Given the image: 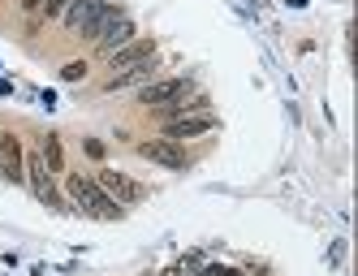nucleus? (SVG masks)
<instances>
[{
  "label": "nucleus",
  "instance_id": "9",
  "mask_svg": "<svg viewBox=\"0 0 358 276\" xmlns=\"http://www.w3.org/2000/svg\"><path fill=\"white\" fill-rule=\"evenodd\" d=\"M208 130H216V117L212 112H199V117H177V121H169L164 125V138L182 143V138H199V134H208Z\"/></svg>",
  "mask_w": 358,
  "mask_h": 276
},
{
  "label": "nucleus",
  "instance_id": "12",
  "mask_svg": "<svg viewBox=\"0 0 358 276\" xmlns=\"http://www.w3.org/2000/svg\"><path fill=\"white\" fill-rule=\"evenodd\" d=\"M61 78H65V82H78V78H87V65H83V61H69V65L61 69Z\"/></svg>",
  "mask_w": 358,
  "mask_h": 276
},
{
  "label": "nucleus",
  "instance_id": "4",
  "mask_svg": "<svg viewBox=\"0 0 358 276\" xmlns=\"http://www.w3.org/2000/svg\"><path fill=\"white\" fill-rule=\"evenodd\" d=\"M190 91H194L190 78H151L147 87H138V104L164 108V104H173V99H182V95H190Z\"/></svg>",
  "mask_w": 358,
  "mask_h": 276
},
{
  "label": "nucleus",
  "instance_id": "3",
  "mask_svg": "<svg viewBox=\"0 0 358 276\" xmlns=\"http://www.w3.org/2000/svg\"><path fill=\"white\" fill-rule=\"evenodd\" d=\"M134 35H138V27H134V17L125 13V9H117V13H113V17L104 22V31L95 35V52H99V57H113L117 48H125V43H130Z\"/></svg>",
  "mask_w": 358,
  "mask_h": 276
},
{
  "label": "nucleus",
  "instance_id": "2",
  "mask_svg": "<svg viewBox=\"0 0 358 276\" xmlns=\"http://www.w3.org/2000/svg\"><path fill=\"white\" fill-rule=\"evenodd\" d=\"M117 9H121V5H113V0H69V9L61 13V22H65L69 35L95 43V35L104 31V22H108Z\"/></svg>",
  "mask_w": 358,
  "mask_h": 276
},
{
  "label": "nucleus",
  "instance_id": "14",
  "mask_svg": "<svg viewBox=\"0 0 358 276\" xmlns=\"http://www.w3.org/2000/svg\"><path fill=\"white\" fill-rule=\"evenodd\" d=\"M22 9H27V13H39V9H43V0H22Z\"/></svg>",
  "mask_w": 358,
  "mask_h": 276
},
{
  "label": "nucleus",
  "instance_id": "6",
  "mask_svg": "<svg viewBox=\"0 0 358 276\" xmlns=\"http://www.w3.org/2000/svg\"><path fill=\"white\" fill-rule=\"evenodd\" d=\"M138 156L151 160V164H160V168H186V152H182V143H173V138H147L138 143Z\"/></svg>",
  "mask_w": 358,
  "mask_h": 276
},
{
  "label": "nucleus",
  "instance_id": "7",
  "mask_svg": "<svg viewBox=\"0 0 358 276\" xmlns=\"http://www.w3.org/2000/svg\"><path fill=\"white\" fill-rule=\"evenodd\" d=\"M27 156H22V143L13 130L0 134V173H5V182H27V173H22Z\"/></svg>",
  "mask_w": 358,
  "mask_h": 276
},
{
  "label": "nucleus",
  "instance_id": "16",
  "mask_svg": "<svg viewBox=\"0 0 358 276\" xmlns=\"http://www.w3.org/2000/svg\"><path fill=\"white\" fill-rule=\"evenodd\" d=\"M143 276H151V272H143Z\"/></svg>",
  "mask_w": 358,
  "mask_h": 276
},
{
  "label": "nucleus",
  "instance_id": "5",
  "mask_svg": "<svg viewBox=\"0 0 358 276\" xmlns=\"http://www.w3.org/2000/svg\"><path fill=\"white\" fill-rule=\"evenodd\" d=\"M95 182H99V190H104L108 198H117L121 208H125V203H143V198H147V190H143L134 177L117 173V168H99V173H95Z\"/></svg>",
  "mask_w": 358,
  "mask_h": 276
},
{
  "label": "nucleus",
  "instance_id": "10",
  "mask_svg": "<svg viewBox=\"0 0 358 276\" xmlns=\"http://www.w3.org/2000/svg\"><path fill=\"white\" fill-rule=\"evenodd\" d=\"M151 78H156V57H151V61H143V65H130V69L113 73V78L104 82V91H130V87H147Z\"/></svg>",
  "mask_w": 358,
  "mask_h": 276
},
{
  "label": "nucleus",
  "instance_id": "1",
  "mask_svg": "<svg viewBox=\"0 0 358 276\" xmlns=\"http://www.w3.org/2000/svg\"><path fill=\"white\" fill-rule=\"evenodd\" d=\"M65 190H69V198H73V208L87 212V216H95V220H121V212H125L117 198H108L104 190H99L95 177H83V173H69V177H65Z\"/></svg>",
  "mask_w": 358,
  "mask_h": 276
},
{
  "label": "nucleus",
  "instance_id": "15",
  "mask_svg": "<svg viewBox=\"0 0 358 276\" xmlns=\"http://www.w3.org/2000/svg\"><path fill=\"white\" fill-rule=\"evenodd\" d=\"M160 276H182V268H169V272H160Z\"/></svg>",
  "mask_w": 358,
  "mask_h": 276
},
{
  "label": "nucleus",
  "instance_id": "11",
  "mask_svg": "<svg viewBox=\"0 0 358 276\" xmlns=\"http://www.w3.org/2000/svg\"><path fill=\"white\" fill-rule=\"evenodd\" d=\"M39 156H43L48 173H61V168H65V156H61V143H57V134H48V138L39 143Z\"/></svg>",
  "mask_w": 358,
  "mask_h": 276
},
{
  "label": "nucleus",
  "instance_id": "8",
  "mask_svg": "<svg viewBox=\"0 0 358 276\" xmlns=\"http://www.w3.org/2000/svg\"><path fill=\"white\" fill-rule=\"evenodd\" d=\"M151 57H156V43H151V39H130V43H125V48H117V52L108 57V69H130V65H143V61H151Z\"/></svg>",
  "mask_w": 358,
  "mask_h": 276
},
{
  "label": "nucleus",
  "instance_id": "13",
  "mask_svg": "<svg viewBox=\"0 0 358 276\" xmlns=\"http://www.w3.org/2000/svg\"><path fill=\"white\" fill-rule=\"evenodd\" d=\"M65 9H69V0H43V9H39V13H43V17H61Z\"/></svg>",
  "mask_w": 358,
  "mask_h": 276
}]
</instances>
